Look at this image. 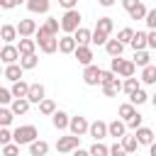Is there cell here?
<instances>
[{"mask_svg":"<svg viewBox=\"0 0 156 156\" xmlns=\"http://www.w3.org/2000/svg\"><path fill=\"white\" fill-rule=\"evenodd\" d=\"M34 39H37V44H39V49H41L44 54H54V51H58V37H54L44 24L37 29Z\"/></svg>","mask_w":156,"mask_h":156,"instance_id":"1","label":"cell"},{"mask_svg":"<svg viewBox=\"0 0 156 156\" xmlns=\"http://www.w3.org/2000/svg\"><path fill=\"white\" fill-rule=\"evenodd\" d=\"M110 71H115L119 78H134L136 63H134V61H127V58H122V56H117V58L110 61Z\"/></svg>","mask_w":156,"mask_h":156,"instance_id":"2","label":"cell"},{"mask_svg":"<svg viewBox=\"0 0 156 156\" xmlns=\"http://www.w3.org/2000/svg\"><path fill=\"white\" fill-rule=\"evenodd\" d=\"M80 12L78 10H68V12H63V17H61V32L63 34H76L78 29H80Z\"/></svg>","mask_w":156,"mask_h":156,"instance_id":"3","label":"cell"},{"mask_svg":"<svg viewBox=\"0 0 156 156\" xmlns=\"http://www.w3.org/2000/svg\"><path fill=\"white\" fill-rule=\"evenodd\" d=\"M37 136H39V132H37L34 124H22V127L15 129V144H20V146H24V144H27V146L34 144Z\"/></svg>","mask_w":156,"mask_h":156,"instance_id":"4","label":"cell"},{"mask_svg":"<svg viewBox=\"0 0 156 156\" xmlns=\"http://www.w3.org/2000/svg\"><path fill=\"white\" fill-rule=\"evenodd\" d=\"M76 149H80V136H76V134L58 136V141H56V151L58 154H71Z\"/></svg>","mask_w":156,"mask_h":156,"instance_id":"5","label":"cell"},{"mask_svg":"<svg viewBox=\"0 0 156 156\" xmlns=\"http://www.w3.org/2000/svg\"><path fill=\"white\" fill-rule=\"evenodd\" d=\"M100 80H102V68H100V66L93 63V66H85V68H83V83H85V85L93 88V85H100Z\"/></svg>","mask_w":156,"mask_h":156,"instance_id":"6","label":"cell"},{"mask_svg":"<svg viewBox=\"0 0 156 156\" xmlns=\"http://www.w3.org/2000/svg\"><path fill=\"white\" fill-rule=\"evenodd\" d=\"M68 129H71V134H76V136H83V134H88V132H90V122H88L83 115H76V117H71V124H68Z\"/></svg>","mask_w":156,"mask_h":156,"instance_id":"7","label":"cell"},{"mask_svg":"<svg viewBox=\"0 0 156 156\" xmlns=\"http://www.w3.org/2000/svg\"><path fill=\"white\" fill-rule=\"evenodd\" d=\"M0 58H2L5 66H10V63H17V61L22 58V54H20V49H17L15 44H5L2 51H0Z\"/></svg>","mask_w":156,"mask_h":156,"instance_id":"8","label":"cell"},{"mask_svg":"<svg viewBox=\"0 0 156 156\" xmlns=\"http://www.w3.org/2000/svg\"><path fill=\"white\" fill-rule=\"evenodd\" d=\"M95 141H102L105 136H110V132H107V122H102V119H95V122H90V132H88Z\"/></svg>","mask_w":156,"mask_h":156,"instance_id":"9","label":"cell"},{"mask_svg":"<svg viewBox=\"0 0 156 156\" xmlns=\"http://www.w3.org/2000/svg\"><path fill=\"white\" fill-rule=\"evenodd\" d=\"M76 49H78V41H76L73 34L58 37V51H61V54H76Z\"/></svg>","mask_w":156,"mask_h":156,"instance_id":"10","label":"cell"},{"mask_svg":"<svg viewBox=\"0 0 156 156\" xmlns=\"http://www.w3.org/2000/svg\"><path fill=\"white\" fill-rule=\"evenodd\" d=\"M37 22L34 20H20L17 22V32H20V39H24V37H34L37 34Z\"/></svg>","mask_w":156,"mask_h":156,"instance_id":"11","label":"cell"},{"mask_svg":"<svg viewBox=\"0 0 156 156\" xmlns=\"http://www.w3.org/2000/svg\"><path fill=\"white\" fill-rule=\"evenodd\" d=\"M22 73H24V68H22L20 63H10V66H5V71H2L5 80H10V83H17V80H22Z\"/></svg>","mask_w":156,"mask_h":156,"instance_id":"12","label":"cell"},{"mask_svg":"<svg viewBox=\"0 0 156 156\" xmlns=\"http://www.w3.org/2000/svg\"><path fill=\"white\" fill-rule=\"evenodd\" d=\"M107 132H110V136H115V139L122 141V136H127V122L124 119H115V122L107 124Z\"/></svg>","mask_w":156,"mask_h":156,"instance_id":"13","label":"cell"},{"mask_svg":"<svg viewBox=\"0 0 156 156\" xmlns=\"http://www.w3.org/2000/svg\"><path fill=\"white\" fill-rule=\"evenodd\" d=\"M129 46L134 51H144L149 49V32H134V39L129 41Z\"/></svg>","mask_w":156,"mask_h":156,"instance_id":"14","label":"cell"},{"mask_svg":"<svg viewBox=\"0 0 156 156\" xmlns=\"http://www.w3.org/2000/svg\"><path fill=\"white\" fill-rule=\"evenodd\" d=\"M73 56L78 58V63H80L83 68H85V66H93V49H90V46H78Z\"/></svg>","mask_w":156,"mask_h":156,"instance_id":"15","label":"cell"},{"mask_svg":"<svg viewBox=\"0 0 156 156\" xmlns=\"http://www.w3.org/2000/svg\"><path fill=\"white\" fill-rule=\"evenodd\" d=\"M44 93H46V90H44L41 83H32V85H29V95H27V100H29L32 105H39L41 100H46Z\"/></svg>","mask_w":156,"mask_h":156,"instance_id":"16","label":"cell"},{"mask_svg":"<svg viewBox=\"0 0 156 156\" xmlns=\"http://www.w3.org/2000/svg\"><path fill=\"white\" fill-rule=\"evenodd\" d=\"M51 124H54V129H68V124H71V117L63 112V110H56L54 112V117H51Z\"/></svg>","mask_w":156,"mask_h":156,"instance_id":"17","label":"cell"},{"mask_svg":"<svg viewBox=\"0 0 156 156\" xmlns=\"http://www.w3.org/2000/svg\"><path fill=\"white\" fill-rule=\"evenodd\" d=\"M37 39H32V37H24V39H20V44H17V49H20V54L22 56H27V54H37Z\"/></svg>","mask_w":156,"mask_h":156,"instance_id":"18","label":"cell"},{"mask_svg":"<svg viewBox=\"0 0 156 156\" xmlns=\"http://www.w3.org/2000/svg\"><path fill=\"white\" fill-rule=\"evenodd\" d=\"M27 10L32 15H46L49 12V0H27Z\"/></svg>","mask_w":156,"mask_h":156,"instance_id":"19","label":"cell"},{"mask_svg":"<svg viewBox=\"0 0 156 156\" xmlns=\"http://www.w3.org/2000/svg\"><path fill=\"white\" fill-rule=\"evenodd\" d=\"M0 37H2V41H5V44H12V41L20 37V32H17V24H2V29H0Z\"/></svg>","mask_w":156,"mask_h":156,"instance_id":"20","label":"cell"},{"mask_svg":"<svg viewBox=\"0 0 156 156\" xmlns=\"http://www.w3.org/2000/svg\"><path fill=\"white\" fill-rule=\"evenodd\" d=\"M105 51H107V56L117 58V56H122V51H124V44H122L119 39H110V41L105 44Z\"/></svg>","mask_w":156,"mask_h":156,"instance_id":"21","label":"cell"},{"mask_svg":"<svg viewBox=\"0 0 156 156\" xmlns=\"http://www.w3.org/2000/svg\"><path fill=\"white\" fill-rule=\"evenodd\" d=\"M29 105H32V102H29L27 98H15V102L10 105V110L20 117V115H27V112H29Z\"/></svg>","mask_w":156,"mask_h":156,"instance_id":"22","label":"cell"},{"mask_svg":"<svg viewBox=\"0 0 156 156\" xmlns=\"http://www.w3.org/2000/svg\"><path fill=\"white\" fill-rule=\"evenodd\" d=\"M73 37H76L78 46H90V44H93V32H90V29H85V27H80Z\"/></svg>","mask_w":156,"mask_h":156,"instance_id":"23","label":"cell"},{"mask_svg":"<svg viewBox=\"0 0 156 156\" xmlns=\"http://www.w3.org/2000/svg\"><path fill=\"white\" fill-rule=\"evenodd\" d=\"M95 29L110 37V34H112V29H115V22H112V17H100V20L95 22Z\"/></svg>","mask_w":156,"mask_h":156,"instance_id":"24","label":"cell"},{"mask_svg":"<svg viewBox=\"0 0 156 156\" xmlns=\"http://www.w3.org/2000/svg\"><path fill=\"white\" fill-rule=\"evenodd\" d=\"M134 134H136L139 144H144V146H151V144H154V132H151L149 127H141V129H136Z\"/></svg>","mask_w":156,"mask_h":156,"instance_id":"25","label":"cell"},{"mask_svg":"<svg viewBox=\"0 0 156 156\" xmlns=\"http://www.w3.org/2000/svg\"><path fill=\"white\" fill-rule=\"evenodd\" d=\"M29 154L32 156H46L49 154V144L44 139H37L34 144H29Z\"/></svg>","mask_w":156,"mask_h":156,"instance_id":"26","label":"cell"},{"mask_svg":"<svg viewBox=\"0 0 156 156\" xmlns=\"http://www.w3.org/2000/svg\"><path fill=\"white\" fill-rule=\"evenodd\" d=\"M29 85H32V83L17 80V83H12V88H10V90H12V95H15V98H27V95H29Z\"/></svg>","mask_w":156,"mask_h":156,"instance_id":"27","label":"cell"},{"mask_svg":"<svg viewBox=\"0 0 156 156\" xmlns=\"http://www.w3.org/2000/svg\"><path fill=\"white\" fill-rule=\"evenodd\" d=\"M141 83L144 85H156V66L141 68Z\"/></svg>","mask_w":156,"mask_h":156,"instance_id":"28","label":"cell"},{"mask_svg":"<svg viewBox=\"0 0 156 156\" xmlns=\"http://www.w3.org/2000/svg\"><path fill=\"white\" fill-rule=\"evenodd\" d=\"M139 88H141V78H124V83H122V90H124L127 95L136 93Z\"/></svg>","mask_w":156,"mask_h":156,"instance_id":"29","label":"cell"},{"mask_svg":"<svg viewBox=\"0 0 156 156\" xmlns=\"http://www.w3.org/2000/svg\"><path fill=\"white\" fill-rule=\"evenodd\" d=\"M149 100H151V95H146V90H144V88H139L136 93H132V95H129V102H132L134 107H136V105H144V102H149Z\"/></svg>","mask_w":156,"mask_h":156,"instance_id":"30","label":"cell"},{"mask_svg":"<svg viewBox=\"0 0 156 156\" xmlns=\"http://www.w3.org/2000/svg\"><path fill=\"white\" fill-rule=\"evenodd\" d=\"M122 146H124V151H127V154H134V151H136V146H139L136 134H127V136H122Z\"/></svg>","mask_w":156,"mask_h":156,"instance_id":"31","label":"cell"},{"mask_svg":"<svg viewBox=\"0 0 156 156\" xmlns=\"http://www.w3.org/2000/svg\"><path fill=\"white\" fill-rule=\"evenodd\" d=\"M37 63H39V56H37V54H27V56H22V58H20V66H22L24 71L37 68Z\"/></svg>","mask_w":156,"mask_h":156,"instance_id":"32","label":"cell"},{"mask_svg":"<svg viewBox=\"0 0 156 156\" xmlns=\"http://www.w3.org/2000/svg\"><path fill=\"white\" fill-rule=\"evenodd\" d=\"M134 115H136V107H134L132 102H122V105H119V117H122L124 122H129Z\"/></svg>","mask_w":156,"mask_h":156,"instance_id":"33","label":"cell"},{"mask_svg":"<svg viewBox=\"0 0 156 156\" xmlns=\"http://www.w3.org/2000/svg\"><path fill=\"white\" fill-rule=\"evenodd\" d=\"M134 63L141 66V68L151 66V56H149V51H146V49H144V51H134Z\"/></svg>","mask_w":156,"mask_h":156,"instance_id":"34","label":"cell"},{"mask_svg":"<svg viewBox=\"0 0 156 156\" xmlns=\"http://www.w3.org/2000/svg\"><path fill=\"white\" fill-rule=\"evenodd\" d=\"M39 112H41V115H46V117H54V112H56V102H54V100H49V98H46V100H41V102H39Z\"/></svg>","mask_w":156,"mask_h":156,"instance_id":"35","label":"cell"},{"mask_svg":"<svg viewBox=\"0 0 156 156\" xmlns=\"http://www.w3.org/2000/svg\"><path fill=\"white\" fill-rule=\"evenodd\" d=\"M15 117H17V115H15L10 107H0V127H10Z\"/></svg>","mask_w":156,"mask_h":156,"instance_id":"36","label":"cell"},{"mask_svg":"<svg viewBox=\"0 0 156 156\" xmlns=\"http://www.w3.org/2000/svg\"><path fill=\"white\" fill-rule=\"evenodd\" d=\"M93 156H110V146H105L102 141H93V146L88 149Z\"/></svg>","mask_w":156,"mask_h":156,"instance_id":"37","label":"cell"},{"mask_svg":"<svg viewBox=\"0 0 156 156\" xmlns=\"http://www.w3.org/2000/svg\"><path fill=\"white\" fill-rule=\"evenodd\" d=\"M146 15H149V10H146V5H144V2H139V5L129 12V17H132V20H146Z\"/></svg>","mask_w":156,"mask_h":156,"instance_id":"38","label":"cell"},{"mask_svg":"<svg viewBox=\"0 0 156 156\" xmlns=\"http://www.w3.org/2000/svg\"><path fill=\"white\" fill-rule=\"evenodd\" d=\"M44 27H46V29H49L54 37H58V29H61V20H56V17H46Z\"/></svg>","mask_w":156,"mask_h":156,"instance_id":"39","label":"cell"},{"mask_svg":"<svg viewBox=\"0 0 156 156\" xmlns=\"http://www.w3.org/2000/svg\"><path fill=\"white\" fill-rule=\"evenodd\" d=\"M117 39H119V41L127 46V44L134 39V29H132V27H124V29H119V32H117Z\"/></svg>","mask_w":156,"mask_h":156,"instance_id":"40","label":"cell"},{"mask_svg":"<svg viewBox=\"0 0 156 156\" xmlns=\"http://www.w3.org/2000/svg\"><path fill=\"white\" fill-rule=\"evenodd\" d=\"M119 90H122V80H119V78H117V80H115L112 85H102V93H105L107 98H115V95H117Z\"/></svg>","mask_w":156,"mask_h":156,"instance_id":"41","label":"cell"},{"mask_svg":"<svg viewBox=\"0 0 156 156\" xmlns=\"http://www.w3.org/2000/svg\"><path fill=\"white\" fill-rule=\"evenodd\" d=\"M12 102H15L12 90H10V88H0V105L5 107V105H12Z\"/></svg>","mask_w":156,"mask_h":156,"instance_id":"42","label":"cell"},{"mask_svg":"<svg viewBox=\"0 0 156 156\" xmlns=\"http://www.w3.org/2000/svg\"><path fill=\"white\" fill-rule=\"evenodd\" d=\"M15 141V132H10V127H0V144H12Z\"/></svg>","mask_w":156,"mask_h":156,"instance_id":"43","label":"cell"},{"mask_svg":"<svg viewBox=\"0 0 156 156\" xmlns=\"http://www.w3.org/2000/svg\"><path fill=\"white\" fill-rule=\"evenodd\" d=\"M117 78H119V76H117L115 71H110V68L105 71V68H102V80H100V85H112Z\"/></svg>","mask_w":156,"mask_h":156,"instance_id":"44","label":"cell"},{"mask_svg":"<svg viewBox=\"0 0 156 156\" xmlns=\"http://www.w3.org/2000/svg\"><path fill=\"white\" fill-rule=\"evenodd\" d=\"M141 127H144V115H139V112H136V115L127 122V129H134V132H136V129H141Z\"/></svg>","mask_w":156,"mask_h":156,"instance_id":"45","label":"cell"},{"mask_svg":"<svg viewBox=\"0 0 156 156\" xmlns=\"http://www.w3.org/2000/svg\"><path fill=\"white\" fill-rule=\"evenodd\" d=\"M107 41H110V37H107V34H102V32L93 29V44H98V46H105Z\"/></svg>","mask_w":156,"mask_h":156,"instance_id":"46","label":"cell"},{"mask_svg":"<svg viewBox=\"0 0 156 156\" xmlns=\"http://www.w3.org/2000/svg\"><path fill=\"white\" fill-rule=\"evenodd\" d=\"M2 156H20V144H5L2 146Z\"/></svg>","mask_w":156,"mask_h":156,"instance_id":"47","label":"cell"},{"mask_svg":"<svg viewBox=\"0 0 156 156\" xmlns=\"http://www.w3.org/2000/svg\"><path fill=\"white\" fill-rule=\"evenodd\" d=\"M110 156H127V151H124V146H122V141H119V144L115 141V144L110 146Z\"/></svg>","mask_w":156,"mask_h":156,"instance_id":"48","label":"cell"},{"mask_svg":"<svg viewBox=\"0 0 156 156\" xmlns=\"http://www.w3.org/2000/svg\"><path fill=\"white\" fill-rule=\"evenodd\" d=\"M144 22H146V27H149V29H156V7H154V10H149V15H146V20H144Z\"/></svg>","mask_w":156,"mask_h":156,"instance_id":"49","label":"cell"},{"mask_svg":"<svg viewBox=\"0 0 156 156\" xmlns=\"http://www.w3.org/2000/svg\"><path fill=\"white\" fill-rule=\"evenodd\" d=\"M58 5L68 12V10H76V5H78V0H58Z\"/></svg>","mask_w":156,"mask_h":156,"instance_id":"50","label":"cell"},{"mask_svg":"<svg viewBox=\"0 0 156 156\" xmlns=\"http://www.w3.org/2000/svg\"><path fill=\"white\" fill-rule=\"evenodd\" d=\"M139 2H141V0H122V7H124L127 12H132V10H134Z\"/></svg>","mask_w":156,"mask_h":156,"instance_id":"51","label":"cell"},{"mask_svg":"<svg viewBox=\"0 0 156 156\" xmlns=\"http://www.w3.org/2000/svg\"><path fill=\"white\" fill-rule=\"evenodd\" d=\"M0 7L2 10H12V7H17V2L15 0H0Z\"/></svg>","mask_w":156,"mask_h":156,"instance_id":"52","label":"cell"},{"mask_svg":"<svg viewBox=\"0 0 156 156\" xmlns=\"http://www.w3.org/2000/svg\"><path fill=\"white\" fill-rule=\"evenodd\" d=\"M149 49H156V29H149Z\"/></svg>","mask_w":156,"mask_h":156,"instance_id":"53","label":"cell"},{"mask_svg":"<svg viewBox=\"0 0 156 156\" xmlns=\"http://www.w3.org/2000/svg\"><path fill=\"white\" fill-rule=\"evenodd\" d=\"M73 156H93V154H90V151H85V149H76V151H73Z\"/></svg>","mask_w":156,"mask_h":156,"instance_id":"54","label":"cell"},{"mask_svg":"<svg viewBox=\"0 0 156 156\" xmlns=\"http://www.w3.org/2000/svg\"><path fill=\"white\" fill-rule=\"evenodd\" d=\"M98 2H100L102 7H112V5H115V0H98Z\"/></svg>","mask_w":156,"mask_h":156,"instance_id":"55","label":"cell"},{"mask_svg":"<svg viewBox=\"0 0 156 156\" xmlns=\"http://www.w3.org/2000/svg\"><path fill=\"white\" fill-rule=\"evenodd\" d=\"M149 156H156V141H154V144L149 146Z\"/></svg>","mask_w":156,"mask_h":156,"instance_id":"56","label":"cell"},{"mask_svg":"<svg viewBox=\"0 0 156 156\" xmlns=\"http://www.w3.org/2000/svg\"><path fill=\"white\" fill-rule=\"evenodd\" d=\"M151 105H154V107H156V93H154V95H151Z\"/></svg>","mask_w":156,"mask_h":156,"instance_id":"57","label":"cell"},{"mask_svg":"<svg viewBox=\"0 0 156 156\" xmlns=\"http://www.w3.org/2000/svg\"><path fill=\"white\" fill-rule=\"evenodd\" d=\"M15 2H17V5H27V0H15Z\"/></svg>","mask_w":156,"mask_h":156,"instance_id":"58","label":"cell"},{"mask_svg":"<svg viewBox=\"0 0 156 156\" xmlns=\"http://www.w3.org/2000/svg\"><path fill=\"white\" fill-rule=\"evenodd\" d=\"M27 156H32V154H27Z\"/></svg>","mask_w":156,"mask_h":156,"instance_id":"59","label":"cell"}]
</instances>
